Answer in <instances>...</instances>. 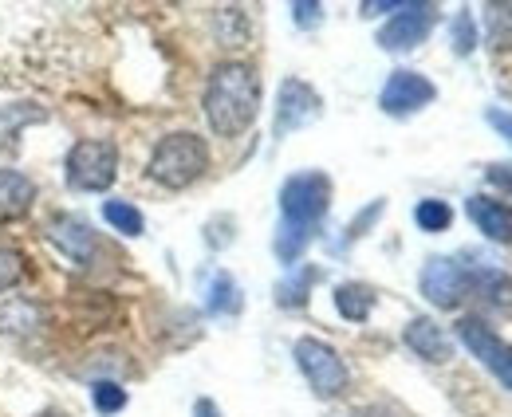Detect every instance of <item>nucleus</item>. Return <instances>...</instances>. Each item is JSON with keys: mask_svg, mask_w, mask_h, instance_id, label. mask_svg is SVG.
Segmentation results:
<instances>
[{"mask_svg": "<svg viewBox=\"0 0 512 417\" xmlns=\"http://www.w3.org/2000/svg\"><path fill=\"white\" fill-rule=\"evenodd\" d=\"M402 343H406L418 358H426V362H449V358H453L449 335L434 323V319H426V315H418V319L406 323Z\"/></svg>", "mask_w": 512, "mask_h": 417, "instance_id": "ddd939ff", "label": "nucleus"}, {"mask_svg": "<svg viewBox=\"0 0 512 417\" xmlns=\"http://www.w3.org/2000/svg\"><path fill=\"white\" fill-rule=\"evenodd\" d=\"M36 205V181L20 170H0V225H16Z\"/></svg>", "mask_w": 512, "mask_h": 417, "instance_id": "f8f14e48", "label": "nucleus"}, {"mask_svg": "<svg viewBox=\"0 0 512 417\" xmlns=\"http://www.w3.org/2000/svg\"><path fill=\"white\" fill-rule=\"evenodd\" d=\"M434 24H438V8L434 4H402V12H394L379 28V48H386V52H410V48L426 44Z\"/></svg>", "mask_w": 512, "mask_h": 417, "instance_id": "0eeeda50", "label": "nucleus"}, {"mask_svg": "<svg viewBox=\"0 0 512 417\" xmlns=\"http://www.w3.org/2000/svg\"><path fill=\"white\" fill-rule=\"evenodd\" d=\"M469 221L477 225V233H485L497 244H512V205L493 201V197H469L465 201Z\"/></svg>", "mask_w": 512, "mask_h": 417, "instance_id": "4468645a", "label": "nucleus"}, {"mask_svg": "<svg viewBox=\"0 0 512 417\" xmlns=\"http://www.w3.org/2000/svg\"><path fill=\"white\" fill-rule=\"evenodd\" d=\"M485 28H489V44H493V52H509L512 48V4H489V8H485Z\"/></svg>", "mask_w": 512, "mask_h": 417, "instance_id": "4be33fe9", "label": "nucleus"}, {"mask_svg": "<svg viewBox=\"0 0 512 417\" xmlns=\"http://www.w3.org/2000/svg\"><path fill=\"white\" fill-rule=\"evenodd\" d=\"M67 185L75 193H103L119 178V146L111 138H83L67 150Z\"/></svg>", "mask_w": 512, "mask_h": 417, "instance_id": "20e7f679", "label": "nucleus"}, {"mask_svg": "<svg viewBox=\"0 0 512 417\" xmlns=\"http://www.w3.org/2000/svg\"><path fill=\"white\" fill-rule=\"evenodd\" d=\"M292 12H296L300 28H320L323 24V4H292Z\"/></svg>", "mask_w": 512, "mask_h": 417, "instance_id": "a878e982", "label": "nucleus"}, {"mask_svg": "<svg viewBox=\"0 0 512 417\" xmlns=\"http://www.w3.org/2000/svg\"><path fill=\"white\" fill-rule=\"evenodd\" d=\"M91 402H95V410H99V414L111 417V414H119V410L127 406V390H123L119 382H95Z\"/></svg>", "mask_w": 512, "mask_h": 417, "instance_id": "5701e85b", "label": "nucleus"}, {"mask_svg": "<svg viewBox=\"0 0 512 417\" xmlns=\"http://www.w3.org/2000/svg\"><path fill=\"white\" fill-rule=\"evenodd\" d=\"M205 170H209V146L193 130L166 134L146 162V178L158 181L162 189H190L197 178H205Z\"/></svg>", "mask_w": 512, "mask_h": 417, "instance_id": "7ed1b4c3", "label": "nucleus"}, {"mask_svg": "<svg viewBox=\"0 0 512 417\" xmlns=\"http://www.w3.org/2000/svg\"><path fill=\"white\" fill-rule=\"evenodd\" d=\"M438 99V87L422 75V71H390L383 95H379V107L394 119H406V115H418L422 107H430Z\"/></svg>", "mask_w": 512, "mask_h": 417, "instance_id": "1a4fd4ad", "label": "nucleus"}, {"mask_svg": "<svg viewBox=\"0 0 512 417\" xmlns=\"http://www.w3.org/2000/svg\"><path fill=\"white\" fill-rule=\"evenodd\" d=\"M457 339L469 347V355L477 358L489 374H497L512 390V343H505L497 331H489V323H481L477 315L457 319Z\"/></svg>", "mask_w": 512, "mask_h": 417, "instance_id": "423d86ee", "label": "nucleus"}, {"mask_svg": "<svg viewBox=\"0 0 512 417\" xmlns=\"http://www.w3.org/2000/svg\"><path fill=\"white\" fill-rule=\"evenodd\" d=\"M44 323V311L32 299H4L0 303V331L4 335H28Z\"/></svg>", "mask_w": 512, "mask_h": 417, "instance_id": "dca6fc26", "label": "nucleus"}, {"mask_svg": "<svg viewBox=\"0 0 512 417\" xmlns=\"http://www.w3.org/2000/svg\"><path fill=\"white\" fill-rule=\"evenodd\" d=\"M44 237L52 240L71 264H91V256H95V229L75 213H56L44 225Z\"/></svg>", "mask_w": 512, "mask_h": 417, "instance_id": "9b49d317", "label": "nucleus"}, {"mask_svg": "<svg viewBox=\"0 0 512 417\" xmlns=\"http://www.w3.org/2000/svg\"><path fill=\"white\" fill-rule=\"evenodd\" d=\"M103 221H107L115 233H123V237H142V233H146V221H142L138 205H130V201H119V197L103 201Z\"/></svg>", "mask_w": 512, "mask_h": 417, "instance_id": "aec40b11", "label": "nucleus"}, {"mask_svg": "<svg viewBox=\"0 0 512 417\" xmlns=\"http://www.w3.org/2000/svg\"><path fill=\"white\" fill-rule=\"evenodd\" d=\"M193 417H221V414H217V406H213L209 398H201V402L193 406Z\"/></svg>", "mask_w": 512, "mask_h": 417, "instance_id": "c85d7f7f", "label": "nucleus"}, {"mask_svg": "<svg viewBox=\"0 0 512 417\" xmlns=\"http://www.w3.org/2000/svg\"><path fill=\"white\" fill-rule=\"evenodd\" d=\"M205 307H209L213 315H237V311H241V288L233 284L229 272H217V276L209 280V288H205Z\"/></svg>", "mask_w": 512, "mask_h": 417, "instance_id": "a211bd4d", "label": "nucleus"}, {"mask_svg": "<svg viewBox=\"0 0 512 417\" xmlns=\"http://www.w3.org/2000/svg\"><path fill=\"white\" fill-rule=\"evenodd\" d=\"M24 276V256L8 244H0V292H12Z\"/></svg>", "mask_w": 512, "mask_h": 417, "instance_id": "b1692460", "label": "nucleus"}, {"mask_svg": "<svg viewBox=\"0 0 512 417\" xmlns=\"http://www.w3.org/2000/svg\"><path fill=\"white\" fill-rule=\"evenodd\" d=\"M260 115V75L253 63L225 60L205 83V119L217 138L245 134Z\"/></svg>", "mask_w": 512, "mask_h": 417, "instance_id": "f257e3e1", "label": "nucleus"}, {"mask_svg": "<svg viewBox=\"0 0 512 417\" xmlns=\"http://www.w3.org/2000/svg\"><path fill=\"white\" fill-rule=\"evenodd\" d=\"M485 119H489L493 130H501V138H505V142H512V115L509 111H489Z\"/></svg>", "mask_w": 512, "mask_h": 417, "instance_id": "bb28decb", "label": "nucleus"}, {"mask_svg": "<svg viewBox=\"0 0 512 417\" xmlns=\"http://www.w3.org/2000/svg\"><path fill=\"white\" fill-rule=\"evenodd\" d=\"M292 355H296L300 374L308 378V386L316 390V398H339V394L347 390V382H351L347 362L339 358V351H335L331 343L308 335V339H296Z\"/></svg>", "mask_w": 512, "mask_h": 417, "instance_id": "39448f33", "label": "nucleus"}, {"mask_svg": "<svg viewBox=\"0 0 512 417\" xmlns=\"http://www.w3.org/2000/svg\"><path fill=\"white\" fill-rule=\"evenodd\" d=\"M485 178L493 181V185H501V189H509V193H512V166H493V170H485Z\"/></svg>", "mask_w": 512, "mask_h": 417, "instance_id": "cd10ccee", "label": "nucleus"}, {"mask_svg": "<svg viewBox=\"0 0 512 417\" xmlns=\"http://www.w3.org/2000/svg\"><path fill=\"white\" fill-rule=\"evenodd\" d=\"M320 91L304 79H284L280 83V95H276V122H272V134L276 138H288L292 130L308 126V122L320 119Z\"/></svg>", "mask_w": 512, "mask_h": 417, "instance_id": "6e6552de", "label": "nucleus"}, {"mask_svg": "<svg viewBox=\"0 0 512 417\" xmlns=\"http://www.w3.org/2000/svg\"><path fill=\"white\" fill-rule=\"evenodd\" d=\"M469 288L485 299L489 307L512 315V280L501 272V268H481L477 276H469Z\"/></svg>", "mask_w": 512, "mask_h": 417, "instance_id": "2eb2a0df", "label": "nucleus"}, {"mask_svg": "<svg viewBox=\"0 0 512 417\" xmlns=\"http://www.w3.org/2000/svg\"><path fill=\"white\" fill-rule=\"evenodd\" d=\"M316 280H320V268L304 264L300 272H292L288 280H280V284H276V303H280V307H304Z\"/></svg>", "mask_w": 512, "mask_h": 417, "instance_id": "6ab92c4d", "label": "nucleus"}, {"mask_svg": "<svg viewBox=\"0 0 512 417\" xmlns=\"http://www.w3.org/2000/svg\"><path fill=\"white\" fill-rule=\"evenodd\" d=\"M473 48H477V28H473V16L465 8V12L453 16V52L457 56H469Z\"/></svg>", "mask_w": 512, "mask_h": 417, "instance_id": "393cba45", "label": "nucleus"}, {"mask_svg": "<svg viewBox=\"0 0 512 417\" xmlns=\"http://www.w3.org/2000/svg\"><path fill=\"white\" fill-rule=\"evenodd\" d=\"M335 311H339L343 319H351V323H363V319L375 311V288H367V284H359V280L339 284V288H335Z\"/></svg>", "mask_w": 512, "mask_h": 417, "instance_id": "f3484780", "label": "nucleus"}, {"mask_svg": "<svg viewBox=\"0 0 512 417\" xmlns=\"http://www.w3.org/2000/svg\"><path fill=\"white\" fill-rule=\"evenodd\" d=\"M418 284H422V296L430 299L434 307H442V311H453L461 299L469 296V272H465L453 256H434V260H426Z\"/></svg>", "mask_w": 512, "mask_h": 417, "instance_id": "9d476101", "label": "nucleus"}, {"mask_svg": "<svg viewBox=\"0 0 512 417\" xmlns=\"http://www.w3.org/2000/svg\"><path fill=\"white\" fill-rule=\"evenodd\" d=\"M331 205V178L320 170H304L280 185V229H276V256L284 264H296L300 252L308 248L312 229L323 221Z\"/></svg>", "mask_w": 512, "mask_h": 417, "instance_id": "f03ea898", "label": "nucleus"}, {"mask_svg": "<svg viewBox=\"0 0 512 417\" xmlns=\"http://www.w3.org/2000/svg\"><path fill=\"white\" fill-rule=\"evenodd\" d=\"M414 221H418L422 233H446L449 225H453V209H449V201H442V197H426V201H418Z\"/></svg>", "mask_w": 512, "mask_h": 417, "instance_id": "412c9836", "label": "nucleus"}, {"mask_svg": "<svg viewBox=\"0 0 512 417\" xmlns=\"http://www.w3.org/2000/svg\"><path fill=\"white\" fill-rule=\"evenodd\" d=\"M36 417H71V414H64V410H40Z\"/></svg>", "mask_w": 512, "mask_h": 417, "instance_id": "c756f323", "label": "nucleus"}]
</instances>
